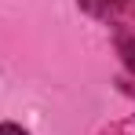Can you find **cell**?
Wrapping results in <instances>:
<instances>
[{
    "instance_id": "cell-1",
    "label": "cell",
    "mask_w": 135,
    "mask_h": 135,
    "mask_svg": "<svg viewBox=\"0 0 135 135\" xmlns=\"http://www.w3.org/2000/svg\"><path fill=\"white\" fill-rule=\"evenodd\" d=\"M80 11L99 18V22H110L113 29H135V0H77Z\"/></svg>"
},
{
    "instance_id": "cell-2",
    "label": "cell",
    "mask_w": 135,
    "mask_h": 135,
    "mask_svg": "<svg viewBox=\"0 0 135 135\" xmlns=\"http://www.w3.org/2000/svg\"><path fill=\"white\" fill-rule=\"evenodd\" d=\"M113 44H117V51H120V62H124L128 73L135 77V33H128V29H113Z\"/></svg>"
},
{
    "instance_id": "cell-3",
    "label": "cell",
    "mask_w": 135,
    "mask_h": 135,
    "mask_svg": "<svg viewBox=\"0 0 135 135\" xmlns=\"http://www.w3.org/2000/svg\"><path fill=\"white\" fill-rule=\"evenodd\" d=\"M0 135H29L22 128V124H15V120H4V124H0Z\"/></svg>"
}]
</instances>
